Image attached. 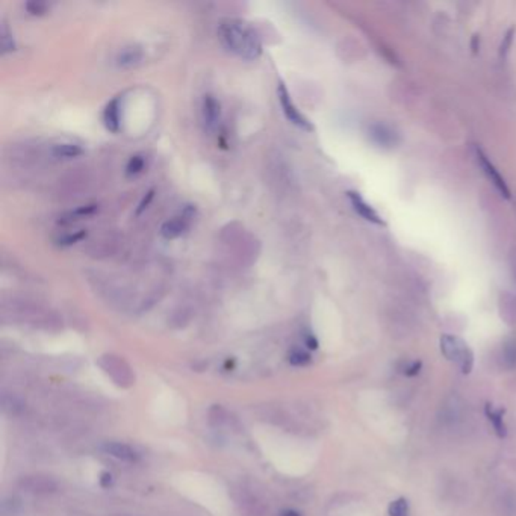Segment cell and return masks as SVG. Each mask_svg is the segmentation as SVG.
I'll return each instance as SVG.
<instances>
[{
	"label": "cell",
	"instance_id": "obj_1",
	"mask_svg": "<svg viewBox=\"0 0 516 516\" xmlns=\"http://www.w3.org/2000/svg\"><path fill=\"white\" fill-rule=\"evenodd\" d=\"M218 38L224 47L244 59L255 61L262 55V41L256 30L239 20H227L218 28Z\"/></svg>",
	"mask_w": 516,
	"mask_h": 516
},
{
	"label": "cell",
	"instance_id": "obj_2",
	"mask_svg": "<svg viewBox=\"0 0 516 516\" xmlns=\"http://www.w3.org/2000/svg\"><path fill=\"white\" fill-rule=\"evenodd\" d=\"M441 352L447 359L456 363L464 374H469L474 368V353L464 339L453 335L441 338Z\"/></svg>",
	"mask_w": 516,
	"mask_h": 516
},
{
	"label": "cell",
	"instance_id": "obj_3",
	"mask_svg": "<svg viewBox=\"0 0 516 516\" xmlns=\"http://www.w3.org/2000/svg\"><path fill=\"white\" fill-rule=\"evenodd\" d=\"M98 365L102 367L105 373L111 377V380L117 386H120V388L127 389L132 388L135 385L133 369L125 359H121L120 356L105 354L102 356L100 361H98Z\"/></svg>",
	"mask_w": 516,
	"mask_h": 516
},
{
	"label": "cell",
	"instance_id": "obj_4",
	"mask_svg": "<svg viewBox=\"0 0 516 516\" xmlns=\"http://www.w3.org/2000/svg\"><path fill=\"white\" fill-rule=\"evenodd\" d=\"M277 97H279V103H280V106H282V111L285 114V117L288 118V121H291L292 125H295L297 127L303 129V131H308V132H312L314 131V125L310 123V120L306 118L297 109V106H295L294 102H292L290 91H288L286 85H285V83L282 80L279 82Z\"/></svg>",
	"mask_w": 516,
	"mask_h": 516
},
{
	"label": "cell",
	"instance_id": "obj_5",
	"mask_svg": "<svg viewBox=\"0 0 516 516\" xmlns=\"http://www.w3.org/2000/svg\"><path fill=\"white\" fill-rule=\"evenodd\" d=\"M475 158H477V162H479V165H480L482 171L484 173V176H486L491 184L495 186V189L499 194H502V197H504V199L509 200L512 197L510 188L507 186L504 178L502 176V174H499V171L497 170V166L492 164V161L488 158V155L484 153V151L480 147H475Z\"/></svg>",
	"mask_w": 516,
	"mask_h": 516
},
{
	"label": "cell",
	"instance_id": "obj_6",
	"mask_svg": "<svg viewBox=\"0 0 516 516\" xmlns=\"http://www.w3.org/2000/svg\"><path fill=\"white\" fill-rule=\"evenodd\" d=\"M19 486L29 494H36V495H45L52 494L58 489V483L55 479H52L50 475L45 474H30L21 477L19 480Z\"/></svg>",
	"mask_w": 516,
	"mask_h": 516
},
{
	"label": "cell",
	"instance_id": "obj_7",
	"mask_svg": "<svg viewBox=\"0 0 516 516\" xmlns=\"http://www.w3.org/2000/svg\"><path fill=\"white\" fill-rule=\"evenodd\" d=\"M347 197L348 200H350L353 209L356 211V214L361 215L363 219H367V222L373 223V224H377V226H385V219L382 218V215L378 214V212L371 206L369 203L365 202V199L356 191H348L347 193Z\"/></svg>",
	"mask_w": 516,
	"mask_h": 516
},
{
	"label": "cell",
	"instance_id": "obj_8",
	"mask_svg": "<svg viewBox=\"0 0 516 516\" xmlns=\"http://www.w3.org/2000/svg\"><path fill=\"white\" fill-rule=\"evenodd\" d=\"M202 116L204 127L209 132H214L219 125V118H222V106H219V102L212 94H206L203 97Z\"/></svg>",
	"mask_w": 516,
	"mask_h": 516
},
{
	"label": "cell",
	"instance_id": "obj_9",
	"mask_svg": "<svg viewBox=\"0 0 516 516\" xmlns=\"http://www.w3.org/2000/svg\"><path fill=\"white\" fill-rule=\"evenodd\" d=\"M369 136L378 147H388V149L396 147L400 141L397 132H394L389 126L380 125V123L373 125L369 127Z\"/></svg>",
	"mask_w": 516,
	"mask_h": 516
},
{
	"label": "cell",
	"instance_id": "obj_10",
	"mask_svg": "<svg viewBox=\"0 0 516 516\" xmlns=\"http://www.w3.org/2000/svg\"><path fill=\"white\" fill-rule=\"evenodd\" d=\"M103 125L111 133H118L121 129V98L116 97L106 105L103 111Z\"/></svg>",
	"mask_w": 516,
	"mask_h": 516
},
{
	"label": "cell",
	"instance_id": "obj_11",
	"mask_svg": "<svg viewBox=\"0 0 516 516\" xmlns=\"http://www.w3.org/2000/svg\"><path fill=\"white\" fill-rule=\"evenodd\" d=\"M188 227H189V219L180 215V217L169 219V222H165L161 227V233L165 239H176L188 230Z\"/></svg>",
	"mask_w": 516,
	"mask_h": 516
},
{
	"label": "cell",
	"instance_id": "obj_12",
	"mask_svg": "<svg viewBox=\"0 0 516 516\" xmlns=\"http://www.w3.org/2000/svg\"><path fill=\"white\" fill-rule=\"evenodd\" d=\"M144 58V52L138 45H129V47L121 49L117 55V65L120 68H132L138 65Z\"/></svg>",
	"mask_w": 516,
	"mask_h": 516
},
{
	"label": "cell",
	"instance_id": "obj_13",
	"mask_svg": "<svg viewBox=\"0 0 516 516\" xmlns=\"http://www.w3.org/2000/svg\"><path fill=\"white\" fill-rule=\"evenodd\" d=\"M103 451L106 454H109V456L116 458L118 460H123V462H136V460H138V454H136V451L132 449V447H129L126 444H121V442L105 444Z\"/></svg>",
	"mask_w": 516,
	"mask_h": 516
},
{
	"label": "cell",
	"instance_id": "obj_14",
	"mask_svg": "<svg viewBox=\"0 0 516 516\" xmlns=\"http://www.w3.org/2000/svg\"><path fill=\"white\" fill-rule=\"evenodd\" d=\"M486 416L494 427L498 438L507 436V427L504 424V409H495L492 405H486Z\"/></svg>",
	"mask_w": 516,
	"mask_h": 516
},
{
	"label": "cell",
	"instance_id": "obj_15",
	"mask_svg": "<svg viewBox=\"0 0 516 516\" xmlns=\"http://www.w3.org/2000/svg\"><path fill=\"white\" fill-rule=\"evenodd\" d=\"M83 153L80 146L76 144H56L52 147V155L58 159H74Z\"/></svg>",
	"mask_w": 516,
	"mask_h": 516
},
{
	"label": "cell",
	"instance_id": "obj_16",
	"mask_svg": "<svg viewBox=\"0 0 516 516\" xmlns=\"http://www.w3.org/2000/svg\"><path fill=\"white\" fill-rule=\"evenodd\" d=\"M2 411L6 415L15 416L23 411V403L15 396H6V394H3V396H2Z\"/></svg>",
	"mask_w": 516,
	"mask_h": 516
},
{
	"label": "cell",
	"instance_id": "obj_17",
	"mask_svg": "<svg viewBox=\"0 0 516 516\" xmlns=\"http://www.w3.org/2000/svg\"><path fill=\"white\" fill-rule=\"evenodd\" d=\"M389 516H411V507H409V502L406 498H397L396 502H392L388 507Z\"/></svg>",
	"mask_w": 516,
	"mask_h": 516
},
{
	"label": "cell",
	"instance_id": "obj_18",
	"mask_svg": "<svg viewBox=\"0 0 516 516\" xmlns=\"http://www.w3.org/2000/svg\"><path fill=\"white\" fill-rule=\"evenodd\" d=\"M97 209H98L97 204H87V206H80L78 209H74L73 212H70V214H67L64 218H67L65 219L67 223H72L74 222V219H82V218L96 214Z\"/></svg>",
	"mask_w": 516,
	"mask_h": 516
},
{
	"label": "cell",
	"instance_id": "obj_19",
	"mask_svg": "<svg viewBox=\"0 0 516 516\" xmlns=\"http://www.w3.org/2000/svg\"><path fill=\"white\" fill-rule=\"evenodd\" d=\"M144 165H146V159H144L141 155H135L131 159H129L127 166H126V174L129 178L136 176L144 170Z\"/></svg>",
	"mask_w": 516,
	"mask_h": 516
},
{
	"label": "cell",
	"instance_id": "obj_20",
	"mask_svg": "<svg viewBox=\"0 0 516 516\" xmlns=\"http://www.w3.org/2000/svg\"><path fill=\"white\" fill-rule=\"evenodd\" d=\"M516 34V28H510L507 32L504 34L503 40H502V44H499V58L504 59L507 58V55H509L510 52V47H512V43H513V36Z\"/></svg>",
	"mask_w": 516,
	"mask_h": 516
},
{
	"label": "cell",
	"instance_id": "obj_21",
	"mask_svg": "<svg viewBox=\"0 0 516 516\" xmlns=\"http://www.w3.org/2000/svg\"><path fill=\"white\" fill-rule=\"evenodd\" d=\"M290 362L295 367H303L308 365L310 362V354L301 348H294V350L290 353Z\"/></svg>",
	"mask_w": 516,
	"mask_h": 516
},
{
	"label": "cell",
	"instance_id": "obj_22",
	"mask_svg": "<svg viewBox=\"0 0 516 516\" xmlns=\"http://www.w3.org/2000/svg\"><path fill=\"white\" fill-rule=\"evenodd\" d=\"M87 235H88L87 230H79V232H76V233H68V235H65V237L58 239V244L63 246V247L73 246V244H76V242H80L82 239H85Z\"/></svg>",
	"mask_w": 516,
	"mask_h": 516
},
{
	"label": "cell",
	"instance_id": "obj_23",
	"mask_svg": "<svg viewBox=\"0 0 516 516\" xmlns=\"http://www.w3.org/2000/svg\"><path fill=\"white\" fill-rule=\"evenodd\" d=\"M2 36H0V40H2V53L5 55V53H10V52H14L15 50V43H14V38L11 35L10 30H8L6 25L2 26V34H0Z\"/></svg>",
	"mask_w": 516,
	"mask_h": 516
},
{
	"label": "cell",
	"instance_id": "obj_24",
	"mask_svg": "<svg viewBox=\"0 0 516 516\" xmlns=\"http://www.w3.org/2000/svg\"><path fill=\"white\" fill-rule=\"evenodd\" d=\"M26 10L32 15H43L47 11V3L40 2V0H32V2L26 3Z\"/></svg>",
	"mask_w": 516,
	"mask_h": 516
},
{
	"label": "cell",
	"instance_id": "obj_25",
	"mask_svg": "<svg viewBox=\"0 0 516 516\" xmlns=\"http://www.w3.org/2000/svg\"><path fill=\"white\" fill-rule=\"evenodd\" d=\"M504 359L509 367L512 368L516 367V344L515 343L507 344V347L504 348Z\"/></svg>",
	"mask_w": 516,
	"mask_h": 516
},
{
	"label": "cell",
	"instance_id": "obj_26",
	"mask_svg": "<svg viewBox=\"0 0 516 516\" xmlns=\"http://www.w3.org/2000/svg\"><path fill=\"white\" fill-rule=\"evenodd\" d=\"M11 502H10V498H8V499H5V502L2 503V513L5 515V516H8V515H14V513H17V510H19V507H20V503H19V499H15V498H12V504H10Z\"/></svg>",
	"mask_w": 516,
	"mask_h": 516
},
{
	"label": "cell",
	"instance_id": "obj_27",
	"mask_svg": "<svg viewBox=\"0 0 516 516\" xmlns=\"http://www.w3.org/2000/svg\"><path fill=\"white\" fill-rule=\"evenodd\" d=\"M153 195H155V191H153V189H150L149 193H146V195L142 197V200H141L140 204H138V209H136V215H141L142 212L149 208L150 202L153 200Z\"/></svg>",
	"mask_w": 516,
	"mask_h": 516
},
{
	"label": "cell",
	"instance_id": "obj_28",
	"mask_svg": "<svg viewBox=\"0 0 516 516\" xmlns=\"http://www.w3.org/2000/svg\"><path fill=\"white\" fill-rule=\"evenodd\" d=\"M421 367H422V363H421L420 361H415V362H412V363H407V365H406L405 369H403V373H405L406 376H409V377L416 376V374H418L420 371H421Z\"/></svg>",
	"mask_w": 516,
	"mask_h": 516
},
{
	"label": "cell",
	"instance_id": "obj_29",
	"mask_svg": "<svg viewBox=\"0 0 516 516\" xmlns=\"http://www.w3.org/2000/svg\"><path fill=\"white\" fill-rule=\"evenodd\" d=\"M305 344L309 348V350H316L318 348V339L312 335V333H308L305 336Z\"/></svg>",
	"mask_w": 516,
	"mask_h": 516
},
{
	"label": "cell",
	"instance_id": "obj_30",
	"mask_svg": "<svg viewBox=\"0 0 516 516\" xmlns=\"http://www.w3.org/2000/svg\"><path fill=\"white\" fill-rule=\"evenodd\" d=\"M471 49H473V53H474V55H475V53H479V50H480V36H479V35H474V36H473Z\"/></svg>",
	"mask_w": 516,
	"mask_h": 516
},
{
	"label": "cell",
	"instance_id": "obj_31",
	"mask_svg": "<svg viewBox=\"0 0 516 516\" xmlns=\"http://www.w3.org/2000/svg\"><path fill=\"white\" fill-rule=\"evenodd\" d=\"M111 479H112V477L109 474H103L102 475V484H103V486H108V482L111 483Z\"/></svg>",
	"mask_w": 516,
	"mask_h": 516
},
{
	"label": "cell",
	"instance_id": "obj_32",
	"mask_svg": "<svg viewBox=\"0 0 516 516\" xmlns=\"http://www.w3.org/2000/svg\"><path fill=\"white\" fill-rule=\"evenodd\" d=\"M282 516H301V515L297 513V512H294V510H285L282 513Z\"/></svg>",
	"mask_w": 516,
	"mask_h": 516
}]
</instances>
